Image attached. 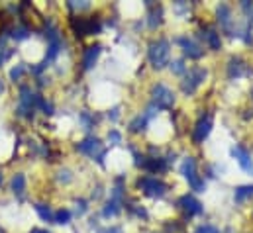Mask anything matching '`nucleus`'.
Returning <instances> with one entry per match:
<instances>
[{
    "mask_svg": "<svg viewBox=\"0 0 253 233\" xmlns=\"http://www.w3.org/2000/svg\"><path fill=\"white\" fill-rule=\"evenodd\" d=\"M179 206L189 214V216H196V214H202V204L194 198V196H190V194H185L181 200H179Z\"/></svg>",
    "mask_w": 253,
    "mask_h": 233,
    "instance_id": "obj_10",
    "label": "nucleus"
},
{
    "mask_svg": "<svg viewBox=\"0 0 253 233\" xmlns=\"http://www.w3.org/2000/svg\"><path fill=\"white\" fill-rule=\"evenodd\" d=\"M206 78V71L204 69H190L189 75L183 80V92L185 94H192L196 90V86Z\"/></svg>",
    "mask_w": 253,
    "mask_h": 233,
    "instance_id": "obj_6",
    "label": "nucleus"
},
{
    "mask_svg": "<svg viewBox=\"0 0 253 233\" xmlns=\"http://www.w3.org/2000/svg\"><path fill=\"white\" fill-rule=\"evenodd\" d=\"M100 45L96 43V45H90L88 49H86V53H84V57H83V67L84 69H92V65L96 63V59L100 55Z\"/></svg>",
    "mask_w": 253,
    "mask_h": 233,
    "instance_id": "obj_12",
    "label": "nucleus"
},
{
    "mask_svg": "<svg viewBox=\"0 0 253 233\" xmlns=\"http://www.w3.org/2000/svg\"><path fill=\"white\" fill-rule=\"evenodd\" d=\"M177 43L183 47L185 55H189L190 59L202 57V49H200V45H198L194 39H190V38H179V39H177Z\"/></svg>",
    "mask_w": 253,
    "mask_h": 233,
    "instance_id": "obj_9",
    "label": "nucleus"
},
{
    "mask_svg": "<svg viewBox=\"0 0 253 233\" xmlns=\"http://www.w3.org/2000/svg\"><path fill=\"white\" fill-rule=\"evenodd\" d=\"M32 233H47V232H43V230H32Z\"/></svg>",
    "mask_w": 253,
    "mask_h": 233,
    "instance_id": "obj_26",
    "label": "nucleus"
},
{
    "mask_svg": "<svg viewBox=\"0 0 253 233\" xmlns=\"http://www.w3.org/2000/svg\"><path fill=\"white\" fill-rule=\"evenodd\" d=\"M139 188H141L147 196H153V198H161V196L165 194V190H167L165 182L157 180L155 176H145V178H141V180H139Z\"/></svg>",
    "mask_w": 253,
    "mask_h": 233,
    "instance_id": "obj_4",
    "label": "nucleus"
},
{
    "mask_svg": "<svg viewBox=\"0 0 253 233\" xmlns=\"http://www.w3.org/2000/svg\"><path fill=\"white\" fill-rule=\"evenodd\" d=\"M139 165L151 173H157V171H165L167 169V163L163 159H147V161H139Z\"/></svg>",
    "mask_w": 253,
    "mask_h": 233,
    "instance_id": "obj_14",
    "label": "nucleus"
},
{
    "mask_svg": "<svg viewBox=\"0 0 253 233\" xmlns=\"http://www.w3.org/2000/svg\"><path fill=\"white\" fill-rule=\"evenodd\" d=\"M196 233H220L218 228H214V226H210V224H206V226H200Z\"/></svg>",
    "mask_w": 253,
    "mask_h": 233,
    "instance_id": "obj_22",
    "label": "nucleus"
},
{
    "mask_svg": "<svg viewBox=\"0 0 253 233\" xmlns=\"http://www.w3.org/2000/svg\"><path fill=\"white\" fill-rule=\"evenodd\" d=\"M24 71H26V67H24V65H18V67H14V69L10 71V78H12V80H18V78L24 75Z\"/></svg>",
    "mask_w": 253,
    "mask_h": 233,
    "instance_id": "obj_20",
    "label": "nucleus"
},
{
    "mask_svg": "<svg viewBox=\"0 0 253 233\" xmlns=\"http://www.w3.org/2000/svg\"><path fill=\"white\" fill-rule=\"evenodd\" d=\"M69 220H71V212L69 210H59L57 214H55V220L53 222H57V224H69Z\"/></svg>",
    "mask_w": 253,
    "mask_h": 233,
    "instance_id": "obj_19",
    "label": "nucleus"
},
{
    "mask_svg": "<svg viewBox=\"0 0 253 233\" xmlns=\"http://www.w3.org/2000/svg\"><path fill=\"white\" fill-rule=\"evenodd\" d=\"M218 16H220L218 20L222 22V26L228 30V28H230V24H232V10H230L226 4H222V6H220V10H218Z\"/></svg>",
    "mask_w": 253,
    "mask_h": 233,
    "instance_id": "obj_17",
    "label": "nucleus"
},
{
    "mask_svg": "<svg viewBox=\"0 0 253 233\" xmlns=\"http://www.w3.org/2000/svg\"><path fill=\"white\" fill-rule=\"evenodd\" d=\"M210 129H212V119H210V117H202V119L196 123V127H194L192 139H194L196 143H202V141L208 137Z\"/></svg>",
    "mask_w": 253,
    "mask_h": 233,
    "instance_id": "obj_11",
    "label": "nucleus"
},
{
    "mask_svg": "<svg viewBox=\"0 0 253 233\" xmlns=\"http://www.w3.org/2000/svg\"><path fill=\"white\" fill-rule=\"evenodd\" d=\"M232 157L238 161V165H240L246 173H252L253 175V159H252V155H250L244 147H240V145H238V147H234V149H232Z\"/></svg>",
    "mask_w": 253,
    "mask_h": 233,
    "instance_id": "obj_8",
    "label": "nucleus"
},
{
    "mask_svg": "<svg viewBox=\"0 0 253 233\" xmlns=\"http://www.w3.org/2000/svg\"><path fill=\"white\" fill-rule=\"evenodd\" d=\"M252 196H253V186H238L236 192H234L236 204H242V202H246V200L252 198Z\"/></svg>",
    "mask_w": 253,
    "mask_h": 233,
    "instance_id": "obj_15",
    "label": "nucleus"
},
{
    "mask_svg": "<svg viewBox=\"0 0 253 233\" xmlns=\"http://www.w3.org/2000/svg\"><path fill=\"white\" fill-rule=\"evenodd\" d=\"M36 210L40 212L42 220H45V222H53V220H55V216L51 214V210H49L47 206H42V204H40V206H36Z\"/></svg>",
    "mask_w": 253,
    "mask_h": 233,
    "instance_id": "obj_18",
    "label": "nucleus"
},
{
    "mask_svg": "<svg viewBox=\"0 0 253 233\" xmlns=\"http://www.w3.org/2000/svg\"><path fill=\"white\" fill-rule=\"evenodd\" d=\"M183 175L185 178L189 180L190 188L192 190H198V192H204V188H206V184H204V180L200 178V175L196 173V165H194V159L189 157V159H185V163H183Z\"/></svg>",
    "mask_w": 253,
    "mask_h": 233,
    "instance_id": "obj_2",
    "label": "nucleus"
},
{
    "mask_svg": "<svg viewBox=\"0 0 253 233\" xmlns=\"http://www.w3.org/2000/svg\"><path fill=\"white\" fill-rule=\"evenodd\" d=\"M171 69H173L175 73H183V71H185V65H183V61H175V63L171 65Z\"/></svg>",
    "mask_w": 253,
    "mask_h": 233,
    "instance_id": "obj_24",
    "label": "nucleus"
},
{
    "mask_svg": "<svg viewBox=\"0 0 253 233\" xmlns=\"http://www.w3.org/2000/svg\"><path fill=\"white\" fill-rule=\"evenodd\" d=\"M79 151H81V153H86V155H90V157H96L98 161H102V157H104L102 143H100V139H96V137H90V139H84L83 143H79Z\"/></svg>",
    "mask_w": 253,
    "mask_h": 233,
    "instance_id": "obj_7",
    "label": "nucleus"
},
{
    "mask_svg": "<svg viewBox=\"0 0 253 233\" xmlns=\"http://www.w3.org/2000/svg\"><path fill=\"white\" fill-rule=\"evenodd\" d=\"M0 184H2V175H0Z\"/></svg>",
    "mask_w": 253,
    "mask_h": 233,
    "instance_id": "obj_28",
    "label": "nucleus"
},
{
    "mask_svg": "<svg viewBox=\"0 0 253 233\" xmlns=\"http://www.w3.org/2000/svg\"><path fill=\"white\" fill-rule=\"evenodd\" d=\"M108 139H110V141H114V143H120V141H122V135H120L118 131H114V129H112V131L108 133Z\"/></svg>",
    "mask_w": 253,
    "mask_h": 233,
    "instance_id": "obj_23",
    "label": "nucleus"
},
{
    "mask_svg": "<svg viewBox=\"0 0 253 233\" xmlns=\"http://www.w3.org/2000/svg\"><path fill=\"white\" fill-rule=\"evenodd\" d=\"M0 92H4V84L2 82H0Z\"/></svg>",
    "mask_w": 253,
    "mask_h": 233,
    "instance_id": "obj_27",
    "label": "nucleus"
},
{
    "mask_svg": "<svg viewBox=\"0 0 253 233\" xmlns=\"http://www.w3.org/2000/svg\"><path fill=\"white\" fill-rule=\"evenodd\" d=\"M153 100L157 104V108H171L175 102V94L171 88H167L165 84H157L153 88Z\"/></svg>",
    "mask_w": 253,
    "mask_h": 233,
    "instance_id": "obj_5",
    "label": "nucleus"
},
{
    "mask_svg": "<svg viewBox=\"0 0 253 233\" xmlns=\"http://www.w3.org/2000/svg\"><path fill=\"white\" fill-rule=\"evenodd\" d=\"M12 38H14V39H26V38H28V30H26V28H16V30L12 32Z\"/></svg>",
    "mask_w": 253,
    "mask_h": 233,
    "instance_id": "obj_21",
    "label": "nucleus"
},
{
    "mask_svg": "<svg viewBox=\"0 0 253 233\" xmlns=\"http://www.w3.org/2000/svg\"><path fill=\"white\" fill-rule=\"evenodd\" d=\"M169 55H171V45L167 39H159L155 43H151L149 47V61L155 69H163L169 63Z\"/></svg>",
    "mask_w": 253,
    "mask_h": 233,
    "instance_id": "obj_1",
    "label": "nucleus"
},
{
    "mask_svg": "<svg viewBox=\"0 0 253 233\" xmlns=\"http://www.w3.org/2000/svg\"><path fill=\"white\" fill-rule=\"evenodd\" d=\"M84 212H86V202H84V200H81V202L77 204V214H79V216H83Z\"/></svg>",
    "mask_w": 253,
    "mask_h": 233,
    "instance_id": "obj_25",
    "label": "nucleus"
},
{
    "mask_svg": "<svg viewBox=\"0 0 253 233\" xmlns=\"http://www.w3.org/2000/svg\"><path fill=\"white\" fill-rule=\"evenodd\" d=\"M12 190H14V194L18 198L24 194V190H26V176L22 175V173L14 175V178H12Z\"/></svg>",
    "mask_w": 253,
    "mask_h": 233,
    "instance_id": "obj_16",
    "label": "nucleus"
},
{
    "mask_svg": "<svg viewBox=\"0 0 253 233\" xmlns=\"http://www.w3.org/2000/svg\"><path fill=\"white\" fill-rule=\"evenodd\" d=\"M73 30L81 36H92L102 30L98 18H75L73 20Z\"/></svg>",
    "mask_w": 253,
    "mask_h": 233,
    "instance_id": "obj_3",
    "label": "nucleus"
},
{
    "mask_svg": "<svg viewBox=\"0 0 253 233\" xmlns=\"http://www.w3.org/2000/svg\"><path fill=\"white\" fill-rule=\"evenodd\" d=\"M202 38H204V41L210 45V49H220V45H222V41H220V34L216 32V30H206L204 34H202Z\"/></svg>",
    "mask_w": 253,
    "mask_h": 233,
    "instance_id": "obj_13",
    "label": "nucleus"
}]
</instances>
